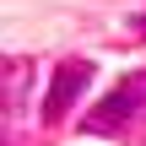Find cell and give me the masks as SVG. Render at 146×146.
Returning a JSON list of instances; mask_svg holds the SVG:
<instances>
[{"instance_id":"7a4b0ae2","label":"cell","mask_w":146,"mask_h":146,"mask_svg":"<svg viewBox=\"0 0 146 146\" xmlns=\"http://www.w3.org/2000/svg\"><path fill=\"white\" fill-rule=\"evenodd\" d=\"M87 81H92V65H87V60H65V65L49 76V92H43V125L65 119V114H70V103L87 92Z\"/></svg>"},{"instance_id":"6da1fadb","label":"cell","mask_w":146,"mask_h":146,"mask_svg":"<svg viewBox=\"0 0 146 146\" xmlns=\"http://www.w3.org/2000/svg\"><path fill=\"white\" fill-rule=\"evenodd\" d=\"M141 108H146V76H125V81L87 114V130H92V135H119L125 119H135Z\"/></svg>"},{"instance_id":"3957f363","label":"cell","mask_w":146,"mask_h":146,"mask_svg":"<svg viewBox=\"0 0 146 146\" xmlns=\"http://www.w3.org/2000/svg\"><path fill=\"white\" fill-rule=\"evenodd\" d=\"M130 33H141V38H146V11H135V16H130Z\"/></svg>"}]
</instances>
